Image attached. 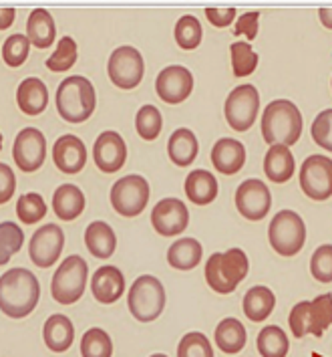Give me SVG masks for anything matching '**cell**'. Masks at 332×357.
<instances>
[{"label": "cell", "instance_id": "cell-18", "mask_svg": "<svg viewBox=\"0 0 332 357\" xmlns=\"http://www.w3.org/2000/svg\"><path fill=\"white\" fill-rule=\"evenodd\" d=\"M53 162L65 174H79L87 164V148L77 135H61L53 146Z\"/></svg>", "mask_w": 332, "mask_h": 357}, {"label": "cell", "instance_id": "cell-36", "mask_svg": "<svg viewBox=\"0 0 332 357\" xmlns=\"http://www.w3.org/2000/svg\"><path fill=\"white\" fill-rule=\"evenodd\" d=\"M24 243V232L17 222H0V266L10 261Z\"/></svg>", "mask_w": 332, "mask_h": 357}, {"label": "cell", "instance_id": "cell-42", "mask_svg": "<svg viewBox=\"0 0 332 357\" xmlns=\"http://www.w3.org/2000/svg\"><path fill=\"white\" fill-rule=\"evenodd\" d=\"M177 357H214L210 339L200 331H191L182 337L177 345Z\"/></svg>", "mask_w": 332, "mask_h": 357}, {"label": "cell", "instance_id": "cell-14", "mask_svg": "<svg viewBox=\"0 0 332 357\" xmlns=\"http://www.w3.org/2000/svg\"><path fill=\"white\" fill-rule=\"evenodd\" d=\"M236 208L244 218L248 220H262L270 208H272V196L268 186L262 180H246L236 190Z\"/></svg>", "mask_w": 332, "mask_h": 357}, {"label": "cell", "instance_id": "cell-41", "mask_svg": "<svg viewBox=\"0 0 332 357\" xmlns=\"http://www.w3.org/2000/svg\"><path fill=\"white\" fill-rule=\"evenodd\" d=\"M29 51H31V43L26 35H13L2 45V59L8 67H20L29 59Z\"/></svg>", "mask_w": 332, "mask_h": 357}, {"label": "cell", "instance_id": "cell-29", "mask_svg": "<svg viewBox=\"0 0 332 357\" xmlns=\"http://www.w3.org/2000/svg\"><path fill=\"white\" fill-rule=\"evenodd\" d=\"M85 245L95 259H109L117 248V236L107 222L95 220L85 230Z\"/></svg>", "mask_w": 332, "mask_h": 357}, {"label": "cell", "instance_id": "cell-11", "mask_svg": "<svg viewBox=\"0 0 332 357\" xmlns=\"http://www.w3.org/2000/svg\"><path fill=\"white\" fill-rule=\"evenodd\" d=\"M300 188L316 202L332 196V160L326 155H310L300 166Z\"/></svg>", "mask_w": 332, "mask_h": 357}, {"label": "cell", "instance_id": "cell-12", "mask_svg": "<svg viewBox=\"0 0 332 357\" xmlns=\"http://www.w3.org/2000/svg\"><path fill=\"white\" fill-rule=\"evenodd\" d=\"M63 246H65V232L61 230V226L45 225L33 234L29 245V257L33 264L40 268H49L58 261Z\"/></svg>", "mask_w": 332, "mask_h": 357}, {"label": "cell", "instance_id": "cell-19", "mask_svg": "<svg viewBox=\"0 0 332 357\" xmlns=\"http://www.w3.org/2000/svg\"><path fill=\"white\" fill-rule=\"evenodd\" d=\"M91 293L93 297L103 305L119 301V297H123V293H125L123 273L113 264H105V266L97 268L91 279Z\"/></svg>", "mask_w": 332, "mask_h": 357}, {"label": "cell", "instance_id": "cell-22", "mask_svg": "<svg viewBox=\"0 0 332 357\" xmlns=\"http://www.w3.org/2000/svg\"><path fill=\"white\" fill-rule=\"evenodd\" d=\"M200 151V144L198 137L193 135L191 130L187 128H180L171 133L169 142H167V153L169 160L177 166V168H187L193 164V160L198 158Z\"/></svg>", "mask_w": 332, "mask_h": 357}, {"label": "cell", "instance_id": "cell-13", "mask_svg": "<svg viewBox=\"0 0 332 357\" xmlns=\"http://www.w3.org/2000/svg\"><path fill=\"white\" fill-rule=\"evenodd\" d=\"M13 158L22 172H37L47 158V139L37 128H24L13 146Z\"/></svg>", "mask_w": 332, "mask_h": 357}, {"label": "cell", "instance_id": "cell-24", "mask_svg": "<svg viewBox=\"0 0 332 357\" xmlns=\"http://www.w3.org/2000/svg\"><path fill=\"white\" fill-rule=\"evenodd\" d=\"M42 339L47 343V347L55 354L67 351L74 341V327L71 319L67 315H51L45 321L42 327Z\"/></svg>", "mask_w": 332, "mask_h": 357}, {"label": "cell", "instance_id": "cell-20", "mask_svg": "<svg viewBox=\"0 0 332 357\" xmlns=\"http://www.w3.org/2000/svg\"><path fill=\"white\" fill-rule=\"evenodd\" d=\"M212 164H214V168L221 172V174H226V176L238 174L246 164L244 144L234 139V137L218 139L216 146L212 148Z\"/></svg>", "mask_w": 332, "mask_h": 357}, {"label": "cell", "instance_id": "cell-46", "mask_svg": "<svg viewBox=\"0 0 332 357\" xmlns=\"http://www.w3.org/2000/svg\"><path fill=\"white\" fill-rule=\"evenodd\" d=\"M260 13H244L238 22H236V29H234V35L240 37L244 35L246 38L254 40L256 35H258V26H260Z\"/></svg>", "mask_w": 332, "mask_h": 357}, {"label": "cell", "instance_id": "cell-31", "mask_svg": "<svg viewBox=\"0 0 332 357\" xmlns=\"http://www.w3.org/2000/svg\"><path fill=\"white\" fill-rule=\"evenodd\" d=\"M246 341H248L246 327L236 317H226L216 327V345L223 354H230V356L240 354Z\"/></svg>", "mask_w": 332, "mask_h": 357}, {"label": "cell", "instance_id": "cell-27", "mask_svg": "<svg viewBox=\"0 0 332 357\" xmlns=\"http://www.w3.org/2000/svg\"><path fill=\"white\" fill-rule=\"evenodd\" d=\"M53 210L61 220H74L85 210V194L74 184H63L53 194Z\"/></svg>", "mask_w": 332, "mask_h": 357}, {"label": "cell", "instance_id": "cell-35", "mask_svg": "<svg viewBox=\"0 0 332 357\" xmlns=\"http://www.w3.org/2000/svg\"><path fill=\"white\" fill-rule=\"evenodd\" d=\"M230 53H232V69H234V75L248 77L256 71V67H258V55L254 53V49H252L250 43H244V40L232 43Z\"/></svg>", "mask_w": 332, "mask_h": 357}, {"label": "cell", "instance_id": "cell-23", "mask_svg": "<svg viewBox=\"0 0 332 357\" xmlns=\"http://www.w3.org/2000/svg\"><path fill=\"white\" fill-rule=\"evenodd\" d=\"M218 190L220 188L216 176L207 169H193L185 178V194L198 206L212 204L218 198Z\"/></svg>", "mask_w": 332, "mask_h": 357}, {"label": "cell", "instance_id": "cell-28", "mask_svg": "<svg viewBox=\"0 0 332 357\" xmlns=\"http://www.w3.org/2000/svg\"><path fill=\"white\" fill-rule=\"evenodd\" d=\"M244 315L254 323H260V321L268 319L276 307V297L274 293L264 287V284H258V287H252L246 295H244Z\"/></svg>", "mask_w": 332, "mask_h": 357}, {"label": "cell", "instance_id": "cell-49", "mask_svg": "<svg viewBox=\"0 0 332 357\" xmlns=\"http://www.w3.org/2000/svg\"><path fill=\"white\" fill-rule=\"evenodd\" d=\"M15 19H17V8H13V6L0 8V31H6L15 22Z\"/></svg>", "mask_w": 332, "mask_h": 357}, {"label": "cell", "instance_id": "cell-21", "mask_svg": "<svg viewBox=\"0 0 332 357\" xmlns=\"http://www.w3.org/2000/svg\"><path fill=\"white\" fill-rule=\"evenodd\" d=\"M17 103L19 109L26 115H38L49 105V89L38 77L24 79L17 89Z\"/></svg>", "mask_w": 332, "mask_h": 357}, {"label": "cell", "instance_id": "cell-48", "mask_svg": "<svg viewBox=\"0 0 332 357\" xmlns=\"http://www.w3.org/2000/svg\"><path fill=\"white\" fill-rule=\"evenodd\" d=\"M205 17L214 26L223 29V26H230L234 22L236 8H205Z\"/></svg>", "mask_w": 332, "mask_h": 357}, {"label": "cell", "instance_id": "cell-51", "mask_svg": "<svg viewBox=\"0 0 332 357\" xmlns=\"http://www.w3.org/2000/svg\"><path fill=\"white\" fill-rule=\"evenodd\" d=\"M151 357H167V356H161V354H155V356H151Z\"/></svg>", "mask_w": 332, "mask_h": 357}, {"label": "cell", "instance_id": "cell-25", "mask_svg": "<svg viewBox=\"0 0 332 357\" xmlns=\"http://www.w3.org/2000/svg\"><path fill=\"white\" fill-rule=\"evenodd\" d=\"M294 155L286 146H270L264 158V172L270 182L284 184L294 176Z\"/></svg>", "mask_w": 332, "mask_h": 357}, {"label": "cell", "instance_id": "cell-52", "mask_svg": "<svg viewBox=\"0 0 332 357\" xmlns=\"http://www.w3.org/2000/svg\"><path fill=\"white\" fill-rule=\"evenodd\" d=\"M0 148H2V135H0Z\"/></svg>", "mask_w": 332, "mask_h": 357}, {"label": "cell", "instance_id": "cell-6", "mask_svg": "<svg viewBox=\"0 0 332 357\" xmlns=\"http://www.w3.org/2000/svg\"><path fill=\"white\" fill-rule=\"evenodd\" d=\"M87 277H89V264L79 255L67 257L63 264L56 268L53 282H51V293L53 299L61 305H73L77 303L87 287Z\"/></svg>", "mask_w": 332, "mask_h": 357}, {"label": "cell", "instance_id": "cell-40", "mask_svg": "<svg viewBox=\"0 0 332 357\" xmlns=\"http://www.w3.org/2000/svg\"><path fill=\"white\" fill-rule=\"evenodd\" d=\"M47 214V202L42 200V196L37 192H29L22 194L17 202V216L20 222L24 225H35L38 220H42Z\"/></svg>", "mask_w": 332, "mask_h": 357}, {"label": "cell", "instance_id": "cell-32", "mask_svg": "<svg viewBox=\"0 0 332 357\" xmlns=\"http://www.w3.org/2000/svg\"><path fill=\"white\" fill-rule=\"evenodd\" d=\"M258 351L262 357H286L290 349L288 335L278 327V325H268L258 333L256 339Z\"/></svg>", "mask_w": 332, "mask_h": 357}, {"label": "cell", "instance_id": "cell-34", "mask_svg": "<svg viewBox=\"0 0 332 357\" xmlns=\"http://www.w3.org/2000/svg\"><path fill=\"white\" fill-rule=\"evenodd\" d=\"M81 356L83 357H111L113 356V341L109 333L93 327L87 329L81 339Z\"/></svg>", "mask_w": 332, "mask_h": 357}, {"label": "cell", "instance_id": "cell-15", "mask_svg": "<svg viewBox=\"0 0 332 357\" xmlns=\"http://www.w3.org/2000/svg\"><path fill=\"white\" fill-rule=\"evenodd\" d=\"M155 91L169 105L184 103L193 91V75L182 65H169L155 79Z\"/></svg>", "mask_w": 332, "mask_h": 357}, {"label": "cell", "instance_id": "cell-16", "mask_svg": "<svg viewBox=\"0 0 332 357\" xmlns=\"http://www.w3.org/2000/svg\"><path fill=\"white\" fill-rule=\"evenodd\" d=\"M151 225L161 236L182 234L189 225V210L177 198L159 200L151 212Z\"/></svg>", "mask_w": 332, "mask_h": 357}, {"label": "cell", "instance_id": "cell-8", "mask_svg": "<svg viewBox=\"0 0 332 357\" xmlns=\"http://www.w3.org/2000/svg\"><path fill=\"white\" fill-rule=\"evenodd\" d=\"M149 202V184L143 176L131 174L117 180L111 188L113 210L125 218L139 216Z\"/></svg>", "mask_w": 332, "mask_h": 357}, {"label": "cell", "instance_id": "cell-1", "mask_svg": "<svg viewBox=\"0 0 332 357\" xmlns=\"http://www.w3.org/2000/svg\"><path fill=\"white\" fill-rule=\"evenodd\" d=\"M40 299L38 279L29 268H10L0 277V311L13 319H22L35 311Z\"/></svg>", "mask_w": 332, "mask_h": 357}, {"label": "cell", "instance_id": "cell-7", "mask_svg": "<svg viewBox=\"0 0 332 357\" xmlns=\"http://www.w3.org/2000/svg\"><path fill=\"white\" fill-rule=\"evenodd\" d=\"M270 245L282 257H294L306 243V225L294 210H280L268 228Z\"/></svg>", "mask_w": 332, "mask_h": 357}, {"label": "cell", "instance_id": "cell-26", "mask_svg": "<svg viewBox=\"0 0 332 357\" xmlns=\"http://www.w3.org/2000/svg\"><path fill=\"white\" fill-rule=\"evenodd\" d=\"M56 37V26L53 15L45 8H35L26 22V38L37 49H49Z\"/></svg>", "mask_w": 332, "mask_h": 357}, {"label": "cell", "instance_id": "cell-10", "mask_svg": "<svg viewBox=\"0 0 332 357\" xmlns=\"http://www.w3.org/2000/svg\"><path fill=\"white\" fill-rule=\"evenodd\" d=\"M107 73L115 87L135 89L145 75V61L137 49L125 45L113 51L107 63Z\"/></svg>", "mask_w": 332, "mask_h": 357}, {"label": "cell", "instance_id": "cell-50", "mask_svg": "<svg viewBox=\"0 0 332 357\" xmlns=\"http://www.w3.org/2000/svg\"><path fill=\"white\" fill-rule=\"evenodd\" d=\"M318 17H320V22H322L326 29H331L332 31V8H320V10H318Z\"/></svg>", "mask_w": 332, "mask_h": 357}, {"label": "cell", "instance_id": "cell-2", "mask_svg": "<svg viewBox=\"0 0 332 357\" xmlns=\"http://www.w3.org/2000/svg\"><path fill=\"white\" fill-rule=\"evenodd\" d=\"M302 135V113L288 99L268 103L262 115V137L270 146H294Z\"/></svg>", "mask_w": 332, "mask_h": 357}, {"label": "cell", "instance_id": "cell-5", "mask_svg": "<svg viewBox=\"0 0 332 357\" xmlns=\"http://www.w3.org/2000/svg\"><path fill=\"white\" fill-rule=\"evenodd\" d=\"M129 313L141 323L155 321L166 309V289L153 275H141L133 281L127 297Z\"/></svg>", "mask_w": 332, "mask_h": 357}, {"label": "cell", "instance_id": "cell-44", "mask_svg": "<svg viewBox=\"0 0 332 357\" xmlns=\"http://www.w3.org/2000/svg\"><path fill=\"white\" fill-rule=\"evenodd\" d=\"M310 132H313L314 144L318 148L332 151V109H324L316 115Z\"/></svg>", "mask_w": 332, "mask_h": 357}, {"label": "cell", "instance_id": "cell-45", "mask_svg": "<svg viewBox=\"0 0 332 357\" xmlns=\"http://www.w3.org/2000/svg\"><path fill=\"white\" fill-rule=\"evenodd\" d=\"M288 323H290L292 333H294L298 339L308 335V325H310V301H300L298 305H294L292 311H290Z\"/></svg>", "mask_w": 332, "mask_h": 357}, {"label": "cell", "instance_id": "cell-43", "mask_svg": "<svg viewBox=\"0 0 332 357\" xmlns=\"http://www.w3.org/2000/svg\"><path fill=\"white\" fill-rule=\"evenodd\" d=\"M310 273L316 281L332 282V245H322L314 250Z\"/></svg>", "mask_w": 332, "mask_h": 357}, {"label": "cell", "instance_id": "cell-53", "mask_svg": "<svg viewBox=\"0 0 332 357\" xmlns=\"http://www.w3.org/2000/svg\"><path fill=\"white\" fill-rule=\"evenodd\" d=\"M331 85H332V81H331Z\"/></svg>", "mask_w": 332, "mask_h": 357}, {"label": "cell", "instance_id": "cell-38", "mask_svg": "<svg viewBox=\"0 0 332 357\" xmlns=\"http://www.w3.org/2000/svg\"><path fill=\"white\" fill-rule=\"evenodd\" d=\"M202 24H200V20L196 19V17L185 15V17H182V19L177 20V24H175V40H177V45H180L184 51H193V49H198L200 43H202Z\"/></svg>", "mask_w": 332, "mask_h": 357}, {"label": "cell", "instance_id": "cell-4", "mask_svg": "<svg viewBox=\"0 0 332 357\" xmlns=\"http://www.w3.org/2000/svg\"><path fill=\"white\" fill-rule=\"evenodd\" d=\"M248 268H250V263L242 248L214 252L205 263V281L216 293L228 295V293H234L236 287L246 279Z\"/></svg>", "mask_w": 332, "mask_h": 357}, {"label": "cell", "instance_id": "cell-33", "mask_svg": "<svg viewBox=\"0 0 332 357\" xmlns=\"http://www.w3.org/2000/svg\"><path fill=\"white\" fill-rule=\"evenodd\" d=\"M332 325V295H320L310 301V325L308 333L314 337H322L324 331Z\"/></svg>", "mask_w": 332, "mask_h": 357}, {"label": "cell", "instance_id": "cell-39", "mask_svg": "<svg viewBox=\"0 0 332 357\" xmlns=\"http://www.w3.org/2000/svg\"><path fill=\"white\" fill-rule=\"evenodd\" d=\"M77 63V43L73 37H63L58 40V47L53 55L47 59V69L53 73H63L69 71Z\"/></svg>", "mask_w": 332, "mask_h": 357}, {"label": "cell", "instance_id": "cell-3", "mask_svg": "<svg viewBox=\"0 0 332 357\" xmlns=\"http://www.w3.org/2000/svg\"><path fill=\"white\" fill-rule=\"evenodd\" d=\"M97 107V93L87 77H67L56 89V112L69 123L87 121Z\"/></svg>", "mask_w": 332, "mask_h": 357}, {"label": "cell", "instance_id": "cell-37", "mask_svg": "<svg viewBox=\"0 0 332 357\" xmlns=\"http://www.w3.org/2000/svg\"><path fill=\"white\" fill-rule=\"evenodd\" d=\"M135 128L137 133L145 139V142H153L161 130H164V117L155 105H143L137 117H135Z\"/></svg>", "mask_w": 332, "mask_h": 357}, {"label": "cell", "instance_id": "cell-17", "mask_svg": "<svg viewBox=\"0 0 332 357\" xmlns=\"http://www.w3.org/2000/svg\"><path fill=\"white\" fill-rule=\"evenodd\" d=\"M93 160H95V166L105 174L119 172L127 160V146L123 137L117 132L101 133L93 146Z\"/></svg>", "mask_w": 332, "mask_h": 357}, {"label": "cell", "instance_id": "cell-47", "mask_svg": "<svg viewBox=\"0 0 332 357\" xmlns=\"http://www.w3.org/2000/svg\"><path fill=\"white\" fill-rule=\"evenodd\" d=\"M17 190V178L13 168H8L6 164H0V204H6Z\"/></svg>", "mask_w": 332, "mask_h": 357}, {"label": "cell", "instance_id": "cell-30", "mask_svg": "<svg viewBox=\"0 0 332 357\" xmlns=\"http://www.w3.org/2000/svg\"><path fill=\"white\" fill-rule=\"evenodd\" d=\"M202 255L203 248L200 245V241L185 236V238H180V241H175L173 245L169 246L167 263L171 264L173 268H177V271H191V268H196L200 264Z\"/></svg>", "mask_w": 332, "mask_h": 357}, {"label": "cell", "instance_id": "cell-9", "mask_svg": "<svg viewBox=\"0 0 332 357\" xmlns=\"http://www.w3.org/2000/svg\"><path fill=\"white\" fill-rule=\"evenodd\" d=\"M260 109V93L254 85H240L236 87L232 93L228 95L226 105H223V113L228 119V126L234 132H248L256 117H258Z\"/></svg>", "mask_w": 332, "mask_h": 357}]
</instances>
